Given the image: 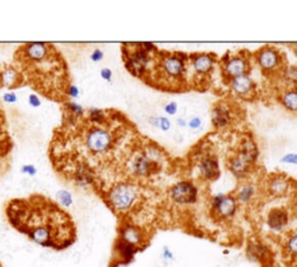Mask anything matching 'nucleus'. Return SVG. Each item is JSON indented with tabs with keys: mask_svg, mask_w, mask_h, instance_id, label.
<instances>
[{
	"mask_svg": "<svg viewBox=\"0 0 297 267\" xmlns=\"http://www.w3.org/2000/svg\"><path fill=\"white\" fill-rule=\"evenodd\" d=\"M164 110H165V113L168 115H174L176 112H178V104L174 101L168 102V104L165 105Z\"/></svg>",
	"mask_w": 297,
	"mask_h": 267,
	"instance_id": "nucleus-27",
	"label": "nucleus"
},
{
	"mask_svg": "<svg viewBox=\"0 0 297 267\" xmlns=\"http://www.w3.org/2000/svg\"><path fill=\"white\" fill-rule=\"evenodd\" d=\"M281 104L289 112L297 113V88H290L281 94Z\"/></svg>",
	"mask_w": 297,
	"mask_h": 267,
	"instance_id": "nucleus-23",
	"label": "nucleus"
},
{
	"mask_svg": "<svg viewBox=\"0 0 297 267\" xmlns=\"http://www.w3.org/2000/svg\"><path fill=\"white\" fill-rule=\"evenodd\" d=\"M238 202L232 194L214 195L210 200V211L220 220H231L238 211Z\"/></svg>",
	"mask_w": 297,
	"mask_h": 267,
	"instance_id": "nucleus-7",
	"label": "nucleus"
},
{
	"mask_svg": "<svg viewBox=\"0 0 297 267\" xmlns=\"http://www.w3.org/2000/svg\"><path fill=\"white\" fill-rule=\"evenodd\" d=\"M14 61L26 83L49 99L67 102L71 85L67 62L55 46L31 42L15 51Z\"/></svg>",
	"mask_w": 297,
	"mask_h": 267,
	"instance_id": "nucleus-2",
	"label": "nucleus"
},
{
	"mask_svg": "<svg viewBox=\"0 0 297 267\" xmlns=\"http://www.w3.org/2000/svg\"><path fill=\"white\" fill-rule=\"evenodd\" d=\"M188 61H191V67L197 76L209 75L214 70L216 63L215 56L213 53L207 52L193 53V55L188 57Z\"/></svg>",
	"mask_w": 297,
	"mask_h": 267,
	"instance_id": "nucleus-14",
	"label": "nucleus"
},
{
	"mask_svg": "<svg viewBox=\"0 0 297 267\" xmlns=\"http://www.w3.org/2000/svg\"><path fill=\"white\" fill-rule=\"evenodd\" d=\"M151 126H154L155 128L160 129L163 131H168L172 128L171 120L166 116H151L148 118Z\"/></svg>",
	"mask_w": 297,
	"mask_h": 267,
	"instance_id": "nucleus-24",
	"label": "nucleus"
},
{
	"mask_svg": "<svg viewBox=\"0 0 297 267\" xmlns=\"http://www.w3.org/2000/svg\"><path fill=\"white\" fill-rule=\"evenodd\" d=\"M253 162L242 153L229 160V170L234 178L245 179L252 170Z\"/></svg>",
	"mask_w": 297,
	"mask_h": 267,
	"instance_id": "nucleus-17",
	"label": "nucleus"
},
{
	"mask_svg": "<svg viewBox=\"0 0 297 267\" xmlns=\"http://www.w3.org/2000/svg\"><path fill=\"white\" fill-rule=\"evenodd\" d=\"M0 267H2V265H0Z\"/></svg>",
	"mask_w": 297,
	"mask_h": 267,
	"instance_id": "nucleus-41",
	"label": "nucleus"
},
{
	"mask_svg": "<svg viewBox=\"0 0 297 267\" xmlns=\"http://www.w3.org/2000/svg\"><path fill=\"white\" fill-rule=\"evenodd\" d=\"M257 195V186L254 184L245 183L236 191L234 198L238 204H249Z\"/></svg>",
	"mask_w": 297,
	"mask_h": 267,
	"instance_id": "nucleus-22",
	"label": "nucleus"
},
{
	"mask_svg": "<svg viewBox=\"0 0 297 267\" xmlns=\"http://www.w3.org/2000/svg\"><path fill=\"white\" fill-rule=\"evenodd\" d=\"M28 101H29V104L33 107H39L41 105V101L39 98H37L36 94H31L29 98H28Z\"/></svg>",
	"mask_w": 297,
	"mask_h": 267,
	"instance_id": "nucleus-37",
	"label": "nucleus"
},
{
	"mask_svg": "<svg viewBox=\"0 0 297 267\" xmlns=\"http://www.w3.org/2000/svg\"><path fill=\"white\" fill-rule=\"evenodd\" d=\"M16 100H18V98H16L14 93H6L4 96V101L7 102V104H13Z\"/></svg>",
	"mask_w": 297,
	"mask_h": 267,
	"instance_id": "nucleus-36",
	"label": "nucleus"
},
{
	"mask_svg": "<svg viewBox=\"0 0 297 267\" xmlns=\"http://www.w3.org/2000/svg\"><path fill=\"white\" fill-rule=\"evenodd\" d=\"M102 58H104V52H102L100 49H96V50L92 52V55H91V60L93 62H100Z\"/></svg>",
	"mask_w": 297,
	"mask_h": 267,
	"instance_id": "nucleus-31",
	"label": "nucleus"
},
{
	"mask_svg": "<svg viewBox=\"0 0 297 267\" xmlns=\"http://www.w3.org/2000/svg\"><path fill=\"white\" fill-rule=\"evenodd\" d=\"M100 75H101L102 78H104L105 80L110 81V80H111V76H113V72H111V70H110V69H108V68H104V69L101 70Z\"/></svg>",
	"mask_w": 297,
	"mask_h": 267,
	"instance_id": "nucleus-33",
	"label": "nucleus"
},
{
	"mask_svg": "<svg viewBox=\"0 0 297 267\" xmlns=\"http://www.w3.org/2000/svg\"><path fill=\"white\" fill-rule=\"evenodd\" d=\"M289 213L286 208L275 207L272 208L266 217L267 228L274 233H281L289 225Z\"/></svg>",
	"mask_w": 297,
	"mask_h": 267,
	"instance_id": "nucleus-11",
	"label": "nucleus"
},
{
	"mask_svg": "<svg viewBox=\"0 0 297 267\" xmlns=\"http://www.w3.org/2000/svg\"><path fill=\"white\" fill-rule=\"evenodd\" d=\"M199 171L202 176V179L207 180V182H214L220 176V163L216 157L212 155L204 156L199 163Z\"/></svg>",
	"mask_w": 297,
	"mask_h": 267,
	"instance_id": "nucleus-18",
	"label": "nucleus"
},
{
	"mask_svg": "<svg viewBox=\"0 0 297 267\" xmlns=\"http://www.w3.org/2000/svg\"><path fill=\"white\" fill-rule=\"evenodd\" d=\"M170 198L179 206H189L199 199V188L189 180H181L170 188Z\"/></svg>",
	"mask_w": 297,
	"mask_h": 267,
	"instance_id": "nucleus-6",
	"label": "nucleus"
},
{
	"mask_svg": "<svg viewBox=\"0 0 297 267\" xmlns=\"http://www.w3.org/2000/svg\"><path fill=\"white\" fill-rule=\"evenodd\" d=\"M178 126L183 127V128H184V127L187 126V122H186L184 118H178Z\"/></svg>",
	"mask_w": 297,
	"mask_h": 267,
	"instance_id": "nucleus-39",
	"label": "nucleus"
},
{
	"mask_svg": "<svg viewBox=\"0 0 297 267\" xmlns=\"http://www.w3.org/2000/svg\"><path fill=\"white\" fill-rule=\"evenodd\" d=\"M22 172L23 173H26L28 175H35L36 174V167L34 165H24L22 167Z\"/></svg>",
	"mask_w": 297,
	"mask_h": 267,
	"instance_id": "nucleus-34",
	"label": "nucleus"
},
{
	"mask_svg": "<svg viewBox=\"0 0 297 267\" xmlns=\"http://www.w3.org/2000/svg\"><path fill=\"white\" fill-rule=\"evenodd\" d=\"M118 238L141 250L146 242V235L144 230L133 223H125L120 227Z\"/></svg>",
	"mask_w": 297,
	"mask_h": 267,
	"instance_id": "nucleus-12",
	"label": "nucleus"
},
{
	"mask_svg": "<svg viewBox=\"0 0 297 267\" xmlns=\"http://www.w3.org/2000/svg\"><path fill=\"white\" fill-rule=\"evenodd\" d=\"M0 113H2V110H0Z\"/></svg>",
	"mask_w": 297,
	"mask_h": 267,
	"instance_id": "nucleus-40",
	"label": "nucleus"
},
{
	"mask_svg": "<svg viewBox=\"0 0 297 267\" xmlns=\"http://www.w3.org/2000/svg\"><path fill=\"white\" fill-rule=\"evenodd\" d=\"M246 257L252 262H265L271 256L270 250L259 241H251L246 246Z\"/></svg>",
	"mask_w": 297,
	"mask_h": 267,
	"instance_id": "nucleus-20",
	"label": "nucleus"
},
{
	"mask_svg": "<svg viewBox=\"0 0 297 267\" xmlns=\"http://www.w3.org/2000/svg\"><path fill=\"white\" fill-rule=\"evenodd\" d=\"M141 46L142 48L145 50L146 52L148 53H152V52H155L156 51V47H155V44L154 43H151V42H144V43H141Z\"/></svg>",
	"mask_w": 297,
	"mask_h": 267,
	"instance_id": "nucleus-35",
	"label": "nucleus"
},
{
	"mask_svg": "<svg viewBox=\"0 0 297 267\" xmlns=\"http://www.w3.org/2000/svg\"><path fill=\"white\" fill-rule=\"evenodd\" d=\"M158 267H160V266H158Z\"/></svg>",
	"mask_w": 297,
	"mask_h": 267,
	"instance_id": "nucleus-42",
	"label": "nucleus"
},
{
	"mask_svg": "<svg viewBox=\"0 0 297 267\" xmlns=\"http://www.w3.org/2000/svg\"><path fill=\"white\" fill-rule=\"evenodd\" d=\"M281 162L284 164H292L297 165V154H287L281 158Z\"/></svg>",
	"mask_w": 297,
	"mask_h": 267,
	"instance_id": "nucleus-28",
	"label": "nucleus"
},
{
	"mask_svg": "<svg viewBox=\"0 0 297 267\" xmlns=\"http://www.w3.org/2000/svg\"><path fill=\"white\" fill-rule=\"evenodd\" d=\"M229 85L231 91L236 94L237 97L244 98V99L253 97L255 88H257L253 79L249 75L233 78V79L229 81Z\"/></svg>",
	"mask_w": 297,
	"mask_h": 267,
	"instance_id": "nucleus-16",
	"label": "nucleus"
},
{
	"mask_svg": "<svg viewBox=\"0 0 297 267\" xmlns=\"http://www.w3.org/2000/svg\"><path fill=\"white\" fill-rule=\"evenodd\" d=\"M129 170L138 178H147L159 170V165L146 154H137L130 159Z\"/></svg>",
	"mask_w": 297,
	"mask_h": 267,
	"instance_id": "nucleus-9",
	"label": "nucleus"
},
{
	"mask_svg": "<svg viewBox=\"0 0 297 267\" xmlns=\"http://www.w3.org/2000/svg\"><path fill=\"white\" fill-rule=\"evenodd\" d=\"M56 199H57V203H58L60 206L63 207V208L71 207L72 203H73L72 194L67 190H61V191L57 192Z\"/></svg>",
	"mask_w": 297,
	"mask_h": 267,
	"instance_id": "nucleus-25",
	"label": "nucleus"
},
{
	"mask_svg": "<svg viewBox=\"0 0 297 267\" xmlns=\"http://www.w3.org/2000/svg\"><path fill=\"white\" fill-rule=\"evenodd\" d=\"M125 65L128 71L135 77L142 78L146 75L151 62V53L146 52L141 44L127 43L122 48Z\"/></svg>",
	"mask_w": 297,
	"mask_h": 267,
	"instance_id": "nucleus-4",
	"label": "nucleus"
},
{
	"mask_svg": "<svg viewBox=\"0 0 297 267\" xmlns=\"http://www.w3.org/2000/svg\"><path fill=\"white\" fill-rule=\"evenodd\" d=\"M187 126L193 130H197V129H200V127L202 126V120L200 117L195 116L187 122Z\"/></svg>",
	"mask_w": 297,
	"mask_h": 267,
	"instance_id": "nucleus-29",
	"label": "nucleus"
},
{
	"mask_svg": "<svg viewBox=\"0 0 297 267\" xmlns=\"http://www.w3.org/2000/svg\"><path fill=\"white\" fill-rule=\"evenodd\" d=\"M212 122L216 129H223L232 122V110L228 105L217 104L212 110Z\"/></svg>",
	"mask_w": 297,
	"mask_h": 267,
	"instance_id": "nucleus-19",
	"label": "nucleus"
},
{
	"mask_svg": "<svg viewBox=\"0 0 297 267\" xmlns=\"http://www.w3.org/2000/svg\"><path fill=\"white\" fill-rule=\"evenodd\" d=\"M255 60L262 71H276L282 63V56L276 48L263 47L255 52Z\"/></svg>",
	"mask_w": 297,
	"mask_h": 267,
	"instance_id": "nucleus-10",
	"label": "nucleus"
},
{
	"mask_svg": "<svg viewBox=\"0 0 297 267\" xmlns=\"http://www.w3.org/2000/svg\"><path fill=\"white\" fill-rule=\"evenodd\" d=\"M78 94H79V90H78L77 86L73 85V84L70 85L69 88H68V97L77 98Z\"/></svg>",
	"mask_w": 297,
	"mask_h": 267,
	"instance_id": "nucleus-32",
	"label": "nucleus"
},
{
	"mask_svg": "<svg viewBox=\"0 0 297 267\" xmlns=\"http://www.w3.org/2000/svg\"><path fill=\"white\" fill-rule=\"evenodd\" d=\"M250 69L251 67H250L249 60H247L245 56L236 55V56L230 57L229 55H225L222 58L223 76L228 78L229 80L237 77L249 75Z\"/></svg>",
	"mask_w": 297,
	"mask_h": 267,
	"instance_id": "nucleus-8",
	"label": "nucleus"
},
{
	"mask_svg": "<svg viewBox=\"0 0 297 267\" xmlns=\"http://www.w3.org/2000/svg\"><path fill=\"white\" fill-rule=\"evenodd\" d=\"M5 213L10 224L43 248L62 251L77 240L76 223L56 201L41 194L8 201Z\"/></svg>",
	"mask_w": 297,
	"mask_h": 267,
	"instance_id": "nucleus-1",
	"label": "nucleus"
},
{
	"mask_svg": "<svg viewBox=\"0 0 297 267\" xmlns=\"http://www.w3.org/2000/svg\"><path fill=\"white\" fill-rule=\"evenodd\" d=\"M187 62L188 57L185 53H165L160 57L158 63L160 76L172 81L183 80L187 70Z\"/></svg>",
	"mask_w": 297,
	"mask_h": 267,
	"instance_id": "nucleus-5",
	"label": "nucleus"
},
{
	"mask_svg": "<svg viewBox=\"0 0 297 267\" xmlns=\"http://www.w3.org/2000/svg\"><path fill=\"white\" fill-rule=\"evenodd\" d=\"M141 194L138 187L129 182H121L113 185L105 193V200L109 208L120 215H126L137 206Z\"/></svg>",
	"mask_w": 297,
	"mask_h": 267,
	"instance_id": "nucleus-3",
	"label": "nucleus"
},
{
	"mask_svg": "<svg viewBox=\"0 0 297 267\" xmlns=\"http://www.w3.org/2000/svg\"><path fill=\"white\" fill-rule=\"evenodd\" d=\"M267 190L271 195L273 196H283L290 190V182L286 175L276 174L268 180Z\"/></svg>",
	"mask_w": 297,
	"mask_h": 267,
	"instance_id": "nucleus-21",
	"label": "nucleus"
},
{
	"mask_svg": "<svg viewBox=\"0 0 297 267\" xmlns=\"http://www.w3.org/2000/svg\"><path fill=\"white\" fill-rule=\"evenodd\" d=\"M141 251V249L136 248V246L128 244L127 242L122 241L121 238L117 237L116 242L114 245V261L116 264L111 265L110 267H117V265H127L130 264L134 260L136 253Z\"/></svg>",
	"mask_w": 297,
	"mask_h": 267,
	"instance_id": "nucleus-15",
	"label": "nucleus"
},
{
	"mask_svg": "<svg viewBox=\"0 0 297 267\" xmlns=\"http://www.w3.org/2000/svg\"><path fill=\"white\" fill-rule=\"evenodd\" d=\"M286 252L292 258H297V232L291 233L288 236L286 244H284Z\"/></svg>",
	"mask_w": 297,
	"mask_h": 267,
	"instance_id": "nucleus-26",
	"label": "nucleus"
},
{
	"mask_svg": "<svg viewBox=\"0 0 297 267\" xmlns=\"http://www.w3.org/2000/svg\"><path fill=\"white\" fill-rule=\"evenodd\" d=\"M162 258L165 261H171L174 259V254H173L172 250H170L168 246H164L163 251H162Z\"/></svg>",
	"mask_w": 297,
	"mask_h": 267,
	"instance_id": "nucleus-30",
	"label": "nucleus"
},
{
	"mask_svg": "<svg viewBox=\"0 0 297 267\" xmlns=\"http://www.w3.org/2000/svg\"><path fill=\"white\" fill-rule=\"evenodd\" d=\"M26 80L22 72L14 65H0V88H18Z\"/></svg>",
	"mask_w": 297,
	"mask_h": 267,
	"instance_id": "nucleus-13",
	"label": "nucleus"
},
{
	"mask_svg": "<svg viewBox=\"0 0 297 267\" xmlns=\"http://www.w3.org/2000/svg\"><path fill=\"white\" fill-rule=\"evenodd\" d=\"M287 76L290 77L291 79H296V78H297V68L291 67L289 70H288Z\"/></svg>",
	"mask_w": 297,
	"mask_h": 267,
	"instance_id": "nucleus-38",
	"label": "nucleus"
}]
</instances>
